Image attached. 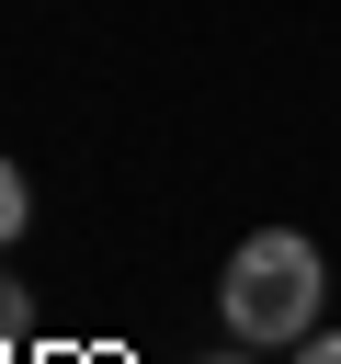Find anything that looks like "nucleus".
<instances>
[{"mask_svg":"<svg viewBox=\"0 0 341 364\" xmlns=\"http://www.w3.org/2000/svg\"><path fill=\"white\" fill-rule=\"evenodd\" d=\"M216 307H227V330H239V341H307V318H318V250H307L296 228L239 239V250H227Z\"/></svg>","mask_w":341,"mask_h":364,"instance_id":"obj_1","label":"nucleus"},{"mask_svg":"<svg viewBox=\"0 0 341 364\" xmlns=\"http://www.w3.org/2000/svg\"><path fill=\"white\" fill-rule=\"evenodd\" d=\"M23 205H34V193H23V171H11V159H0V250H11V239H23Z\"/></svg>","mask_w":341,"mask_h":364,"instance_id":"obj_2","label":"nucleus"},{"mask_svg":"<svg viewBox=\"0 0 341 364\" xmlns=\"http://www.w3.org/2000/svg\"><path fill=\"white\" fill-rule=\"evenodd\" d=\"M11 341H23V284L0 273V353H11Z\"/></svg>","mask_w":341,"mask_h":364,"instance_id":"obj_3","label":"nucleus"},{"mask_svg":"<svg viewBox=\"0 0 341 364\" xmlns=\"http://www.w3.org/2000/svg\"><path fill=\"white\" fill-rule=\"evenodd\" d=\"M296 364H341V330H330V341H307V353H296Z\"/></svg>","mask_w":341,"mask_h":364,"instance_id":"obj_4","label":"nucleus"},{"mask_svg":"<svg viewBox=\"0 0 341 364\" xmlns=\"http://www.w3.org/2000/svg\"><path fill=\"white\" fill-rule=\"evenodd\" d=\"M216 364H239V353H216Z\"/></svg>","mask_w":341,"mask_h":364,"instance_id":"obj_5","label":"nucleus"}]
</instances>
